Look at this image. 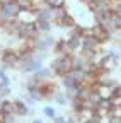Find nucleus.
<instances>
[{
    "instance_id": "f257e3e1",
    "label": "nucleus",
    "mask_w": 121,
    "mask_h": 123,
    "mask_svg": "<svg viewBox=\"0 0 121 123\" xmlns=\"http://www.w3.org/2000/svg\"><path fill=\"white\" fill-rule=\"evenodd\" d=\"M50 68L53 70V74L56 77H62L68 72H72V65H70V55H58L56 58L51 60Z\"/></svg>"
},
{
    "instance_id": "f03ea898",
    "label": "nucleus",
    "mask_w": 121,
    "mask_h": 123,
    "mask_svg": "<svg viewBox=\"0 0 121 123\" xmlns=\"http://www.w3.org/2000/svg\"><path fill=\"white\" fill-rule=\"evenodd\" d=\"M0 62H2V68H17L19 51L14 50V48L2 50V53H0Z\"/></svg>"
},
{
    "instance_id": "7ed1b4c3",
    "label": "nucleus",
    "mask_w": 121,
    "mask_h": 123,
    "mask_svg": "<svg viewBox=\"0 0 121 123\" xmlns=\"http://www.w3.org/2000/svg\"><path fill=\"white\" fill-rule=\"evenodd\" d=\"M55 38L50 36L48 33H44V36L41 34L39 38L34 39V51H41V53H48L51 48H53V44H55Z\"/></svg>"
},
{
    "instance_id": "20e7f679",
    "label": "nucleus",
    "mask_w": 121,
    "mask_h": 123,
    "mask_svg": "<svg viewBox=\"0 0 121 123\" xmlns=\"http://www.w3.org/2000/svg\"><path fill=\"white\" fill-rule=\"evenodd\" d=\"M101 41L96 38V36H92V34H89V36H84L82 38V53H97V51H101Z\"/></svg>"
},
{
    "instance_id": "39448f33",
    "label": "nucleus",
    "mask_w": 121,
    "mask_h": 123,
    "mask_svg": "<svg viewBox=\"0 0 121 123\" xmlns=\"http://www.w3.org/2000/svg\"><path fill=\"white\" fill-rule=\"evenodd\" d=\"M0 12L5 15L7 21H12V19H17V15H19L21 9H19V5L16 4V0H14V2L2 4V7H0Z\"/></svg>"
},
{
    "instance_id": "423d86ee",
    "label": "nucleus",
    "mask_w": 121,
    "mask_h": 123,
    "mask_svg": "<svg viewBox=\"0 0 121 123\" xmlns=\"http://www.w3.org/2000/svg\"><path fill=\"white\" fill-rule=\"evenodd\" d=\"M90 29V34H92V36H96L101 43H108L109 39H111V33H109V31L108 29H104L101 24H94L92 27H89Z\"/></svg>"
},
{
    "instance_id": "0eeeda50",
    "label": "nucleus",
    "mask_w": 121,
    "mask_h": 123,
    "mask_svg": "<svg viewBox=\"0 0 121 123\" xmlns=\"http://www.w3.org/2000/svg\"><path fill=\"white\" fill-rule=\"evenodd\" d=\"M65 43H67V48H68V53H70V55H75L77 51L82 50V38H80V36L72 34Z\"/></svg>"
},
{
    "instance_id": "6e6552de",
    "label": "nucleus",
    "mask_w": 121,
    "mask_h": 123,
    "mask_svg": "<svg viewBox=\"0 0 121 123\" xmlns=\"http://www.w3.org/2000/svg\"><path fill=\"white\" fill-rule=\"evenodd\" d=\"M41 67H44V65H43V58H39V56L36 55V51H34V58L29 62V63H27L21 72H24V74H34V72L39 70Z\"/></svg>"
},
{
    "instance_id": "1a4fd4ad",
    "label": "nucleus",
    "mask_w": 121,
    "mask_h": 123,
    "mask_svg": "<svg viewBox=\"0 0 121 123\" xmlns=\"http://www.w3.org/2000/svg\"><path fill=\"white\" fill-rule=\"evenodd\" d=\"M14 113H16V116H27L29 115V106L19 98L14 101Z\"/></svg>"
},
{
    "instance_id": "9d476101",
    "label": "nucleus",
    "mask_w": 121,
    "mask_h": 123,
    "mask_svg": "<svg viewBox=\"0 0 121 123\" xmlns=\"http://www.w3.org/2000/svg\"><path fill=\"white\" fill-rule=\"evenodd\" d=\"M53 22H55L58 27H68V29H70V27H73L75 24H77V21H75V19H73V15H70V14H65L62 19L53 21Z\"/></svg>"
},
{
    "instance_id": "9b49d317",
    "label": "nucleus",
    "mask_w": 121,
    "mask_h": 123,
    "mask_svg": "<svg viewBox=\"0 0 121 123\" xmlns=\"http://www.w3.org/2000/svg\"><path fill=\"white\" fill-rule=\"evenodd\" d=\"M0 111L4 115H16L14 113V101H9V99H2L0 101Z\"/></svg>"
},
{
    "instance_id": "f8f14e48",
    "label": "nucleus",
    "mask_w": 121,
    "mask_h": 123,
    "mask_svg": "<svg viewBox=\"0 0 121 123\" xmlns=\"http://www.w3.org/2000/svg\"><path fill=\"white\" fill-rule=\"evenodd\" d=\"M51 50H55L56 55H70V53H68V48H67V43H65L63 39L55 41V44H53Z\"/></svg>"
},
{
    "instance_id": "ddd939ff",
    "label": "nucleus",
    "mask_w": 121,
    "mask_h": 123,
    "mask_svg": "<svg viewBox=\"0 0 121 123\" xmlns=\"http://www.w3.org/2000/svg\"><path fill=\"white\" fill-rule=\"evenodd\" d=\"M34 24H36V27H38V31H39L41 34H44V33H50V31H51V22H50V21L36 19V21H34Z\"/></svg>"
},
{
    "instance_id": "4468645a",
    "label": "nucleus",
    "mask_w": 121,
    "mask_h": 123,
    "mask_svg": "<svg viewBox=\"0 0 121 123\" xmlns=\"http://www.w3.org/2000/svg\"><path fill=\"white\" fill-rule=\"evenodd\" d=\"M62 86H63L65 89H73V87H77L79 84L73 80V77H72V75H70V72H68V74L62 75Z\"/></svg>"
},
{
    "instance_id": "2eb2a0df",
    "label": "nucleus",
    "mask_w": 121,
    "mask_h": 123,
    "mask_svg": "<svg viewBox=\"0 0 121 123\" xmlns=\"http://www.w3.org/2000/svg\"><path fill=\"white\" fill-rule=\"evenodd\" d=\"M109 24H111L113 33H119V29H121V14H113Z\"/></svg>"
},
{
    "instance_id": "dca6fc26",
    "label": "nucleus",
    "mask_w": 121,
    "mask_h": 123,
    "mask_svg": "<svg viewBox=\"0 0 121 123\" xmlns=\"http://www.w3.org/2000/svg\"><path fill=\"white\" fill-rule=\"evenodd\" d=\"M16 4L19 5L21 10H31V12H34V0H16Z\"/></svg>"
},
{
    "instance_id": "f3484780",
    "label": "nucleus",
    "mask_w": 121,
    "mask_h": 123,
    "mask_svg": "<svg viewBox=\"0 0 121 123\" xmlns=\"http://www.w3.org/2000/svg\"><path fill=\"white\" fill-rule=\"evenodd\" d=\"M53 98H55V101H56L58 106H67L68 104V98L65 96V92H62V91H56L53 94Z\"/></svg>"
},
{
    "instance_id": "a211bd4d",
    "label": "nucleus",
    "mask_w": 121,
    "mask_h": 123,
    "mask_svg": "<svg viewBox=\"0 0 121 123\" xmlns=\"http://www.w3.org/2000/svg\"><path fill=\"white\" fill-rule=\"evenodd\" d=\"M72 108H73V113H79L82 108H84V101H82V99H79V98L72 99Z\"/></svg>"
},
{
    "instance_id": "6ab92c4d",
    "label": "nucleus",
    "mask_w": 121,
    "mask_h": 123,
    "mask_svg": "<svg viewBox=\"0 0 121 123\" xmlns=\"http://www.w3.org/2000/svg\"><path fill=\"white\" fill-rule=\"evenodd\" d=\"M43 113H44V116H46V118H50L51 121H53V118L56 116L55 108H51V106H44V108H43Z\"/></svg>"
},
{
    "instance_id": "aec40b11",
    "label": "nucleus",
    "mask_w": 121,
    "mask_h": 123,
    "mask_svg": "<svg viewBox=\"0 0 121 123\" xmlns=\"http://www.w3.org/2000/svg\"><path fill=\"white\" fill-rule=\"evenodd\" d=\"M10 92H12V89H10L9 84H2V86H0V96H2V98H7Z\"/></svg>"
},
{
    "instance_id": "412c9836",
    "label": "nucleus",
    "mask_w": 121,
    "mask_h": 123,
    "mask_svg": "<svg viewBox=\"0 0 121 123\" xmlns=\"http://www.w3.org/2000/svg\"><path fill=\"white\" fill-rule=\"evenodd\" d=\"M48 5H51V7H65V2L67 0H44Z\"/></svg>"
},
{
    "instance_id": "4be33fe9",
    "label": "nucleus",
    "mask_w": 121,
    "mask_h": 123,
    "mask_svg": "<svg viewBox=\"0 0 121 123\" xmlns=\"http://www.w3.org/2000/svg\"><path fill=\"white\" fill-rule=\"evenodd\" d=\"M0 84H9V77L5 74V68H0Z\"/></svg>"
},
{
    "instance_id": "5701e85b",
    "label": "nucleus",
    "mask_w": 121,
    "mask_h": 123,
    "mask_svg": "<svg viewBox=\"0 0 121 123\" xmlns=\"http://www.w3.org/2000/svg\"><path fill=\"white\" fill-rule=\"evenodd\" d=\"M16 121H17L16 115H5L4 116V123H16Z\"/></svg>"
},
{
    "instance_id": "b1692460",
    "label": "nucleus",
    "mask_w": 121,
    "mask_h": 123,
    "mask_svg": "<svg viewBox=\"0 0 121 123\" xmlns=\"http://www.w3.org/2000/svg\"><path fill=\"white\" fill-rule=\"evenodd\" d=\"M53 123H68V118H65V116H55L53 118Z\"/></svg>"
},
{
    "instance_id": "393cba45",
    "label": "nucleus",
    "mask_w": 121,
    "mask_h": 123,
    "mask_svg": "<svg viewBox=\"0 0 121 123\" xmlns=\"http://www.w3.org/2000/svg\"><path fill=\"white\" fill-rule=\"evenodd\" d=\"M109 123H121V116H111Z\"/></svg>"
},
{
    "instance_id": "a878e982",
    "label": "nucleus",
    "mask_w": 121,
    "mask_h": 123,
    "mask_svg": "<svg viewBox=\"0 0 121 123\" xmlns=\"http://www.w3.org/2000/svg\"><path fill=\"white\" fill-rule=\"evenodd\" d=\"M31 123H43V120H33Z\"/></svg>"
},
{
    "instance_id": "bb28decb",
    "label": "nucleus",
    "mask_w": 121,
    "mask_h": 123,
    "mask_svg": "<svg viewBox=\"0 0 121 123\" xmlns=\"http://www.w3.org/2000/svg\"><path fill=\"white\" fill-rule=\"evenodd\" d=\"M80 2H87V0H80Z\"/></svg>"
}]
</instances>
